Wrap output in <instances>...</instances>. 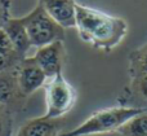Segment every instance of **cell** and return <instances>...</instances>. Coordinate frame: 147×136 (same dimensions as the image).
<instances>
[{
	"instance_id": "6da1fadb",
	"label": "cell",
	"mask_w": 147,
	"mask_h": 136,
	"mask_svg": "<svg viewBox=\"0 0 147 136\" xmlns=\"http://www.w3.org/2000/svg\"><path fill=\"white\" fill-rule=\"evenodd\" d=\"M75 27L81 40L105 52L116 48L128 33V23L124 18L114 17L78 3Z\"/></svg>"
},
{
	"instance_id": "7a4b0ae2",
	"label": "cell",
	"mask_w": 147,
	"mask_h": 136,
	"mask_svg": "<svg viewBox=\"0 0 147 136\" xmlns=\"http://www.w3.org/2000/svg\"><path fill=\"white\" fill-rule=\"evenodd\" d=\"M147 112L145 109L130 108V106H114L98 110L93 113L86 121L78 127L66 132H61L59 136H90L99 134L117 132V130L127 123L129 119L138 114Z\"/></svg>"
},
{
	"instance_id": "3957f363",
	"label": "cell",
	"mask_w": 147,
	"mask_h": 136,
	"mask_svg": "<svg viewBox=\"0 0 147 136\" xmlns=\"http://www.w3.org/2000/svg\"><path fill=\"white\" fill-rule=\"evenodd\" d=\"M27 31L31 47L36 49L54 41L65 40V29L56 22L40 4L20 18Z\"/></svg>"
},
{
	"instance_id": "277c9868",
	"label": "cell",
	"mask_w": 147,
	"mask_h": 136,
	"mask_svg": "<svg viewBox=\"0 0 147 136\" xmlns=\"http://www.w3.org/2000/svg\"><path fill=\"white\" fill-rule=\"evenodd\" d=\"M44 87L47 105L44 117L59 119L74 108L76 103V91L62 74L48 79Z\"/></svg>"
},
{
	"instance_id": "5b68a950",
	"label": "cell",
	"mask_w": 147,
	"mask_h": 136,
	"mask_svg": "<svg viewBox=\"0 0 147 136\" xmlns=\"http://www.w3.org/2000/svg\"><path fill=\"white\" fill-rule=\"evenodd\" d=\"M16 74H17V82L20 91L26 99L31 96L39 88L44 87L48 80L47 75L40 69L34 57H25L20 61V64L16 67Z\"/></svg>"
},
{
	"instance_id": "8992f818",
	"label": "cell",
	"mask_w": 147,
	"mask_h": 136,
	"mask_svg": "<svg viewBox=\"0 0 147 136\" xmlns=\"http://www.w3.org/2000/svg\"><path fill=\"white\" fill-rule=\"evenodd\" d=\"M32 57L47 75V78L51 79L56 75L62 74V69L66 61L65 43L59 40L38 48Z\"/></svg>"
},
{
	"instance_id": "52a82bcc",
	"label": "cell",
	"mask_w": 147,
	"mask_h": 136,
	"mask_svg": "<svg viewBox=\"0 0 147 136\" xmlns=\"http://www.w3.org/2000/svg\"><path fill=\"white\" fill-rule=\"evenodd\" d=\"M16 67L0 73V104L13 113L21 110L27 100L18 87Z\"/></svg>"
},
{
	"instance_id": "ba28073f",
	"label": "cell",
	"mask_w": 147,
	"mask_h": 136,
	"mask_svg": "<svg viewBox=\"0 0 147 136\" xmlns=\"http://www.w3.org/2000/svg\"><path fill=\"white\" fill-rule=\"evenodd\" d=\"M38 4L63 29L75 27V0H38Z\"/></svg>"
},
{
	"instance_id": "9c48e42d",
	"label": "cell",
	"mask_w": 147,
	"mask_h": 136,
	"mask_svg": "<svg viewBox=\"0 0 147 136\" xmlns=\"http://www.w3.org/2000/svg\"><path fill=\"white\" fill-rule=\"evenodd\" d=\"M61 129V118L51 119L43 116L27 121L16 136H59Z\"/></svg>"
},
{
	"instance_id": "30bf717a",
	"label": "cell",
	"mask_w": 147,
	"mask_h": 136,
	"mask_svg": "<svg viewBox=\"0 0 147 136\" xmlns=\"http://www.w3.org/2000/svg\"><path fill=\"white\" fill-rule=\"evenodd\" d=\"M3 29L8 34L16 52L21 57H23V58L27 57V52L31 48V43H30V39H28L27 31H26L25 26L21 22L20 18L10 17L7 21V23L3 26Z\"/></svg>"
},
{
	"instance_id": "8fae6325",
	"label": "cell",
	"mask_w": 147,
	"mask_h": 136,
	"mask_svg": "<svg viewBox=\"0 0 147 136\" xmlns=\"http://www.w3.org/2000/svg\"><path fill=\"white\" fill-rule=\"evenodd\" d=\"M128 73L130 80L147 77V44L134 49L128 58Z\"/></svg>"
},
{
	"instance_id": "7c38bea8",
	"label": "cell",
	"mask_w": 147,
	"mask_h": 136,
	"mask_svg": "<svg viewBox=\"0 0 147 136\" xmlns=\"http://www.w3.org/2000/svg\"><path fill=\"white\" fill-rule=\"evenodd\" d=\"M121 136H147V112L133 117L117 130Z\"/></svg>"
},
{
	"instance_id": "4fadbf2b",
	"label": "cell",
	"mask_w": 147,
	"mask_h": 136,
	"mask_svg": "<svg viewBox=\"0 0 147 136\" xmlns=\"http://www.w3.org/2000/svg\"><path fill=\"white\" fill-rule=\"evenodd\" d=\"M130 99L138 100V108L147 110V77L130 80V86L128 87V99L125 101L128 103Z\"/></svg>"
},
{
	"instance_id": "5bb4252c",
	"label": "cell",
	"mask_w": 147,
	"mask_h": 136,
	"mask_svg": "<svg viewBox=\"0 0 147 136\" xmlns=\"http://www.w3.org/2000/svg\"><path fill=\"white\" fill-rule=\"evenodd\" d=\"M13 112L0 104V136L13 135Z\"/></svg>"
},
{
	"instance_id": "9a60e30c",
	"label": "cell",
	"mask_w": 147,
	"mask_h": 136,
	"mask_svg": "<svg viewBox=\"0 0 147 136\" xmlns=\"http://www.w3.org/2000/svg\"><path fill=\"white\" fill-rule=\"evenodd\" d=\"M0 53L7 57H10V58H16V60L23 58V57H21L20 54L16 52V49L13 48L12 41H10L9 36H8V34L5 33V30L3 27H0Z\"/></svg>"
},
{
	"instance_id": "2e32d148",
	"label": "cell",
	"mask_w": 147,
	"mask_h": 136,
	"mask_svg": "<svg viewBox=\"0 0 147 136\" xmlns=\"http://www.w3.org/2000/svg\"><path fill=\"white\" fill-rule=\"evenodd\" d=\"M10 18V0H0V27Z\"/></svg>"
},
{
	"instance_id": "e0dca14e",
	"label": "cell",
	"mask_w": 147,
	"mask_h": 136,
	"mask_svg": "<svg viewBox=\"0 0 147 136\" xmlns=\"http://www.w3.org/2000/svg\"><path fill=\"white\" fill-rule=\"evenodd\" d=\"M20 61L21 60L10 58V57H7V56H4V54L0 53V73L16 67L18 64H20Z\"/></svg>"
}]
</instances>
